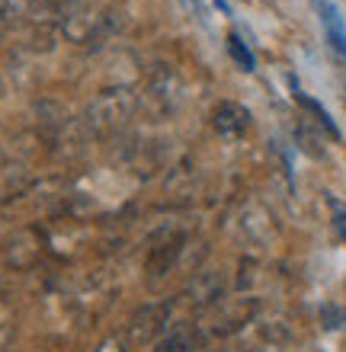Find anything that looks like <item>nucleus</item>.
I'll return each instance as SVG.
<instances>
[{
    "instance_id": "1",
    "label": "nucleus",
    "mask_w": 346,
    "mask_h": 352,
    "mask_svg": "<svg viewBox=\"0 0 346 352\" xmlns=\"http://www.w3.org/2000/svg\"><path fill=\"white\" fill-rule=\"evenodd\" d=\"M131 112H135V96H131L129 90H106L90 102L87 122H90V129H96V131H113V129H119L125 119H131Z\"/></svg>"
},
{
    "instance_id": "2",
    "label": "nucleus",
    "mask_w": 346,
    "mask_h": 352,
    "mask_svg": "<svg viewBox=\"0 0 346 352\" xmlns=\"http://www.w3.org/2000/svg\"><path fill=\"white\" fill-rule=\"evenodd\" d=\"M170 324V307L167 305H144L138 307L129 320V340L135 346H148L158 343L160 333H167Z\"/></svg>"
},
{
    "instance_id": "3",
    "label": "nucleus",
    "mask_w": 346,
    "mask_h": 352,
    "mask_svg": "<svg viewBox=\"0 0 346 352\" xmlns=\"http://www.w3.org/2000/svg\"><path fill=\"white\" fill-rule=\"evenodd\" d=\"M180 247H183V234H173V237H164V241L151 243L144 269H148V276L154 278V282L164 278L170 269H173V263H177V256H180Z\"/></svg>"
},
{
    "instance_id": "4",
    "label": "nucleus",
    "mask_w": 346,
    "mask_h": 352,
    "mask_svg": "<svg viewBox=\"0 0 346 352\" xmlns=\"http://www.w3.org/2000/svg\"><path fill=\"white\" fill-rule=\"evenodd\" d=\"M215 129L225 135V138H241L244 131L250 129V112L244 109L241 102H221L212 116Z\"/></svg>"
},
{
    "instance_id": "5",
    "label": "nucleus",
    "mask_w": 346,
    "mask_h": 352,
    "mask_svg": "<svg viewBox=\"0 0 346 352\" xmlns=\"http://www.w3.org/2000/svg\"><path fill=\"white\" fill-rule=\"evenodd\" d=\"M314 7H318V13H321V23H324L327 42L334 45V52L346 61V23H343V16H340L337 3H330V0H314Z\"/></svg>"
},
{
    "instance_id": "6",
    "label": "nucleus",
    "mask_w": 346,
    "mask_h": 352,
    "mask_svg": "<svg viewBox=\"0 0 346 352\" xmlns=\"http://www.w3.org/2000/svg\"><path fill=\"white\" fill-rule=\"evenodd\" d=\"M292 90H295V102H299L301 109H308L311 116H314V119H318L321 125H324V129H327L330 135H334V138H340V129H337V122L330 119V112L324 109V106H321V102L314 100V96H308L305 90H299V84H295V80H292Z\"/></svg>"
},
{
    "instance_id": "7",
    "label": "nucleus",
    "mask_w": 346,
    "mask_h": 352,
    "mask_svg": "<svg viewBox=\"0 0 346 352\" xmlns=\"http://www.w3.org/2000/svg\"><path fill=\"white\" fill-rule=\"evenodd\" d=\"M154 352H196V333L186 330V327H180L173 333H167L154 346Z\"/></svg>"
},
{
    "instance_id": "8",
    "label": "nucleus",
    "mask_w": 346,
    "mask_h": 352,
    "mask_svg": "<svg viewBox=\"0 0 346 352\" xmlns=\"http://www.w3.org/2000/svg\"><path fill=\"white\" fill-rule=\"evenodd\" d=\"M228 55L234 58V65L241 67V71H253L257 67V58H253V52L247 48V42H244L241 36H228Z\"/></svg>"
},
{
    "instance_id": "9",
    "label": "nucleus",
    "mask_w": 346,
    "mask_h": 352,
    "mask_svg": "<svg viewBox=\"0 0 346 352\" xmlns=\"http://www.w3.org/2000/svg\"><path fill=\"white\" fill-rule=\"evenodd\" d=\"M218 292H221V288H218V278L212 276V272H208V276H202V278H196V282L189 285V295H196L193 301H199V305H208V301H215Z\"/></svg>"
},
{
    "instance_id": "10",
    "label": "nucleus",
    "mask_w": 346,
    "mask_h": 352,
    "mask_svg": "<svg viewBox=\"0 0 346 352\" xmlns=\"http://www.w3.org/2000/svg\"><path fill=\"white\" fill-rule=\"evenodd\" d=\"M13 333H17V317H13V307L0 298V352H7L13 343Z\"/></svg>"
},
{
    "instance_id": "11",
    "label": "nucleus",
    "mask_w": 346,
    "mask_h": 352,
    "mask_svg": "<svg viewBox=\"0 0 346 352\" xmlns=\"http://www.w3.org/2000/svg\"><path fill=\"white\" fill-rule=\"evenodd\" d=\"M330 208H334V228H337V234L346 241V202L330 199Z\"/></svg>"
},
{
    "instance_id": "12",
    "label": "nucleus",
    "mask_w": 346,
    "mask_h": 352,
    "mask_svg": "<svg viewBox=\"0 0 346 352\" xmlns=\"http://www.w3.org/2000/svg\"><path fill=\"white\" fill-rule=\"evenodd\" d=\"M340 320H343V317H340V311L324 307V327H330V330H334V327H340Z\"/></svg>"
},
{
    "instance_id": "13",
    "label": "nucleus",
    "mask_w": 346,
    "mask_h": 352,
    "mask_svg": "<svg viewBox=\"0 0 346 352\" xmlns=\"http://www.w3.org/2000/svg\"><path fill=\"white\" fill-rule=\"evenodd\" d=\"M96 352H125V343H122L119 336H113V340H106V343L100 346Z\"/></svg>"
}]
</instances>
